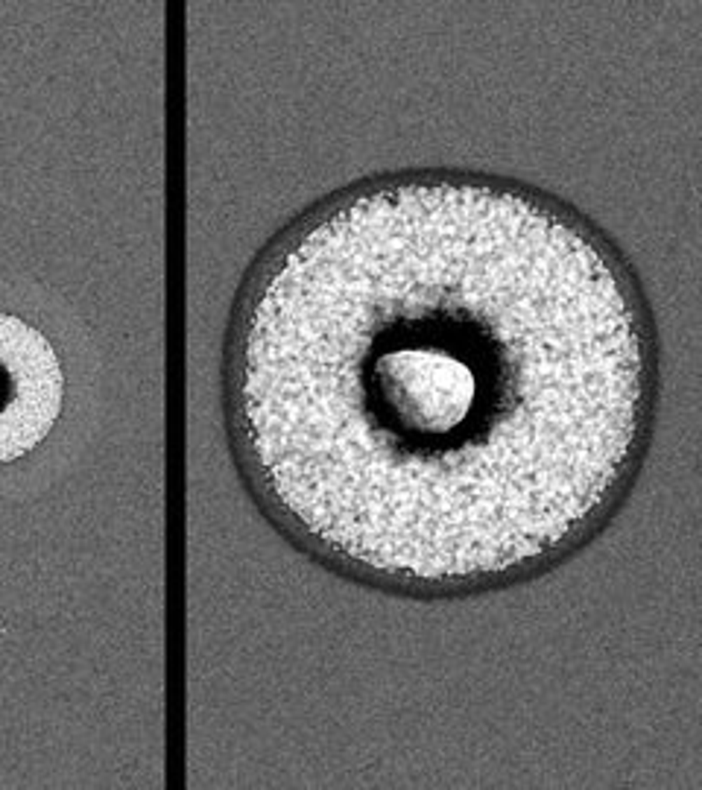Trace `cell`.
Masks as SVG:
<instances>
[{
    "instance_id": "cell-2",
    "label": "cell",
    "mask_w": 702,
    "mask_h": 790,
    "mask_svg": "<svg viewBox=\"0 0 702 790\" xmlns=\"http://www.w3.org/2000/svg\"><path fill=\"white\" fill-rule=\"evenodd\" d=\"M62 363L38 328L0 314V463L36 451L62 410Z\"/></svg>"
},
{
    "instance_id": "cell-1",
    "label": "cell",
    "mask_w": 702,
    "mask_h": 790,
    "mask_svg": "<svg viewBox=\"0 0 702 790\" xmlns=\"http://www.w3.org/2000/svg\"><path fill=\"white\" fill-rule=\"evenodd\" d=\"M258 495L337 568L500 585L589 539L638 469L656 345L615 246L545 193L413 173L264 258L228 352Z\"/></svg>"
}]
</instances>
